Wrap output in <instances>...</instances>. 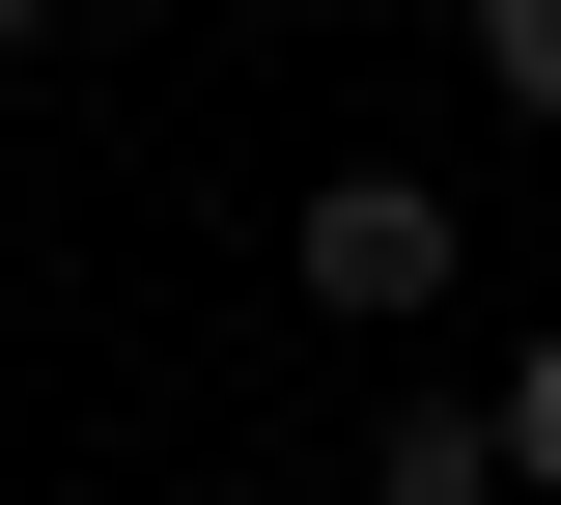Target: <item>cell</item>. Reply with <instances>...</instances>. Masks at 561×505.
<instances>
[{
	"mask_svg": "<svg viewBox=\"0 0 561 505\" xmlns=\"http://www.w3.org/2000/svg\"><path fill=\"white\" fill-rule=\"evenodd\" d=\"M449 253H478V225L421 197V169H337V197L280 225V282L337 309V337H421V309H449Z\"/></svg>",
	"mask_w": 561,
	"mask_h": 505,
	"instance_id": "1",
	"label": "cell"
},
{
	"mask_svg": "<svg viewBox=\"0 0 561 505\" xmlns=\"http://www.w3.org/2000/svg\"><path fill=\"white\" fill-rule=\"evenodd\" d=\"M365 505H505V393H393V449H365Z\"/></svg>",
	"mask_w": 561,
	"mask_h": 505,
	"instance_id": "2",
	"label": "cell"
},
{
	"mask_svg": "<svg viewBox=\"0 0 561 505\" xmlns=\"http://www.w3.org/2000/svg\"><path fill=\"white\" fill-rule=\"evenodd\" d=\"M505 478H534V505H561V337H534V365H505Z\"/></svg>",
	"mask_w": 561,
	"mask_h": 505,
	"instance_id": "4",
	"label": "cell"
},
{
	"mask_svg": "<svg viewBox=\"0 0 561 505\" xmlns=\"http://www.w3.org/2000/svg\"><path fill=\"white\" fill-rule=\"evenodd\" d=\"M478 84H505V113L561 141V0H478Z\"/></svg>",
	"mask_w": 561,
	"mask_h": 505,
	"instance_id": "3",
	"label": "cell"
},
{
	"mask_svg": "<svg viewBox=\"0 0 561 505\" xmlns=\"http://www.w3.org/2000/svg\"><path fill=\"white\" fill-rule=\"evenodd\" d=\"M28 28H57V0H0V57H28Z\"/></svg>",
	"mask_w": 561,
	"mask_h": 505,
	"instance_id": "5",
	"label": "cell"
}]
</instances>
